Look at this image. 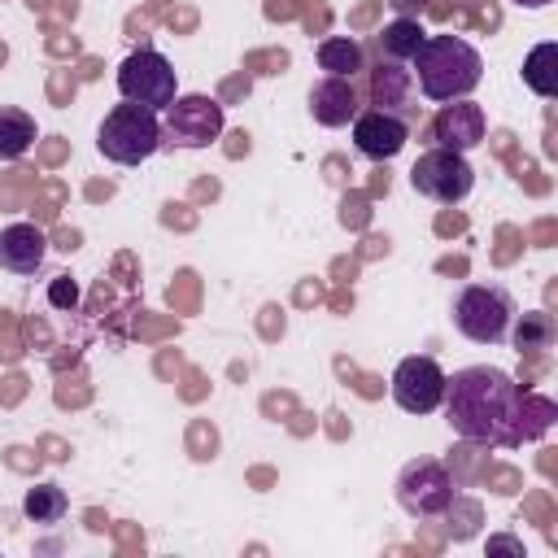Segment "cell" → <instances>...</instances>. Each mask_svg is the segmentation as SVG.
Here are the masks:
<instances>
[{"label": "cell", "mask_w": 558, "mask_h": 558, "mask_svg": "<svg viewBox=\"0 0 558 558\" xmlns=\"http://www.w3.org/2000/svg\"><path fill=\"white\" fill-rule=\"evenodd\" d=\"M519 405H523V384L501 366H462L445 375V397H440L445 423L453 427V436L471 445H497V449L523 445Z\"/></svg>", "instance_id": "obj_1"}, {"label": "cell", "mask_w": 558, "mask_h": 558, "mask_svg": "<svg viewBox=\"0 0 558 558\" xmlns=\"http://www.w3.org/2000/svg\"><path fill=\"white\" fill-rule=\"evenodd\" d=\"M410 74H414V87L423 100L449 105V100H462L480 87L484 57L462 35H427L418 44V52L410 57Z\"/></svg>", "instance_id": "obj_2"}, {"label": "cell", "mask_w": 558, "mask_h": 558, "mask_svg": "<svg viewBox=\"0 0 558 558\" xmlns=\"http://www.w3.org/2000/svg\"><path fill=\"white\" fill-rule=\"evenodd\" d=\"M161 144H166V140H161V118H157L153 109H144V105H131V100L113 105V109L100 118V126H96V148H100V157L113 161V166H140V161H148Z\"/></svg>", "instance_id": "obj_3"}, {"label": "cell", "mask_w": 558, "mask_h": 558, "mask_svg": "<svg viewBox=\"0 0 558 558\" xmlns=\"http://www.w3.org/2000/svg\"><path fill=\"white\" fill-rule=\"evenodd\" d=\"M449 314H453V327L471 344H501L510 331V318L519 310H514V296L506 283H462L453 292Z\"/></svg>", "instance_id": "obj_4"}, {"label": "cell", "mask_w": 558, "mask_h": 558, "mask_svg": "<svg viewBox=\"0 0 558 558\" xmlns=\"http://www.w3.org/2000/svg\"><path fill=\"white\" fill-rule=\"evenodd\" d=\"M453 497H458V484L440 458H414L397 475V506L410 519H440L453 510Z\"/></svg>", "instance_id": "obj_5"}, {"label": "cell", "mask_w": 558, "mask_h": 558, "mask_svg": "<svg viewBox=\"0 0 558 558\" xmlns=\"http://www.w3.org/2000/svg\"><path fill=\"white\" fill-rule=\"evenodd\" d=\"M118 96L161 113L179 96V74H174V65L157 48H140V52H131L118 65Z\"/></svg>", "instance_id": "obj_6"}, {"label": "cell", "mask_w": 558, "mask_h": 558, "mask_svg": "<svg viewBox=\"0 0 558 558\" xmlns=\"http://www.w3.org/2000/svg\"><path fill=\"white\" fill-rule=\"evenodd\" d=\"M410 187L436 205H458L471 196L475 187V166L466 161V153L453 148H427L414 166H410Z\"/></svg>", "instance_id": "obj_7"}, {"label": "cell", "mask_w": 558, "mask_h": 558, "mask_svg": "<svg viewBox=\"0 0 558 558\" xmlns=\"http://www.w3.org/2000/svg\"><path fill=\"white\" fill-rule=\"evenodd\" d=\"M222 105L214 96H174L166 105V122H161V140L174 148H209L222 135Z\"/></svg>", "instance_id": "obj_8"}, {"label": "cell", "mask_w": 558, "mask_h": 558, "mask_svg": "<svg viewBox=\"0 0 558 558\" xmlns=\"http://www.w3.org/2000/svg\"><path fill=\"white\" fill-rule=\"evenodd\" d=\"M440 397H445V371H440L436 357L414 353V357L397 362V371H392V401L405 414H432V410H440Z\"/></svg>", "instance_id": "obj_9"}, {"label": "cell", "mask_w": 558, "mask_h": 558, "mask_svg": "<svg viewBox=\"0 0 558 558\" xmlns=\"http://www.w3.org/2000/svg\"><path fill=\"white\" fill-rule=\"evenodd\" d=\"M349 126H353V148L371 161H392L410 144V122L388 109H357Z\"/></svg>", "instance_id": "obj_10"}, {"label": "cell", "mask_w": 558, "mask_h": 558, "mask_svg": "<svg viewBox=\"0 0 558 558\" xmlns=\"http://www.w3.org/2000/svg\"><path fill=\"white\" fill-rule=\"evenodd\" d=\"M488 131V118H484V105H475L471 96L462 100H449L436 109L432 118V144L436 148H453V153H471Z\"/></svg>", "instance_id": "obj_11"}, {"label": "cell", "mask_w": 558, "mask_h": 558, "mask_svg": "<svg viewBox=\"0 0 558 558\" xmlns=\"http://www.w3.org/2000/svg\"><path fill=\"white\" fill-rule=\"evenodd\" d=\"M414 96H418V87H414L410 65L379 57V65L371 70V100H375V109H388V113H401L405 122H414L418 118Z\"/></svg>", "instance_id": "obj_12"}, {"label": "cell", "mask_w": 558, "mask_h": 558, "mask_svg": "<svg viewBox=\"0 0 558 558\" xmlns=\"http://www.w3.org/2000/svg\"><path fill=\"white\" fill-rule=\"evenodd\" d=\"M44 257H48V240L35 222L0 227V270H9L17 279H31V275L44 270Z\"/></svg>", "instance_id": "obj_13"}, {"label": "cell", "mask_w": 558, "mask_h": 558, "mask_svg": "<svg viewBox=\"0 0 558 558\" xmlns=\"http://www.w3.org/2000/svg\"><path fill=\"white\" fill-rule=\"evenodd\" d=\"M310 113H314L318 126H349L357 118V87H353V78L323 74L310 87Z\"/></svg>", "instance_id": "obj_14"}, {"label": "cell", "mask_w": 558, "mask_h": 558, "mask_svg": "<svg viewBox=\"0 0 558 558\" xmlns=\"http://www.w3.org/2000/svg\"><path fill=\"white\" fill-rule=\"evenodd\" d=\"M314 57H318V70L323 74H336V78H353L366 65V48L353 35H327L314 48Z\"/></svg>", "instance_id": "obj_15"}, {"label": "cell", "mask_w": 558, "mask_h": 558, "mask_svg": "<svg viewBox=\"0 0 558 558\" xmlns=\"http://www.w3.org/2000/svg\"><path fill=\"white\" fill-rule=\"evenodd\" d=\"M35 135H39V126H35V118H31L26 109H17V105H0V161H17V157H26L31 144H35Z\"/></svg>", "instance_id": "obj_16"}, {"label": "cell", "mask_w": 558, "mask_h": 558, "mask_svg": "<svg viewBox=\"0 0 558 558\" xmlns=\"http://www.w3.org/2000/svg\"><path fill=\"white\" fill-rule=\"evenodd\" d=\"M523 83H527L541 100H554V96H558V44H554V39L536 44V48L523 57Z\"/></svg>", "instance_id": "obj_17"}, {"label": "cell", "mask_w": 558, "mask_h": 558, "mask_svg": "<svg viewBox=\"0 0 558 558\" xmlns=\"http://www.w3.org/2000/svg\"><path fill=\"white\" fill-rule=\"evenodd\" d=\"M423 39H427V31H423L418 17H392V22L379 31V57H388V61H405V65H410V57L418 52Z\"/></svg>", "instance_id": "obj_18"}, {"label": "cell", "mask_w": 558, "mask_h": 558, "mask_svg": "<svg viewBox=\"0 0 558 558\" xmlns=\"http://www.w3.org/2000/svg\"><path fill=\"white\" fill-rule=\"evenodd\" d=\"M65 510H70V497H65V488L61 484H31L26 493H22V514L31 519V523H61L65 519Z\"/></svg>", "instance_id": "obj_19"}, {"label": "cell", "mask_w": 558, "mask_h": 558, "mask_svg": "<svg viewBox=\"0 0 558 558\" xmlns=\"http://www.w3.org/2000/svg\"><path fill=\"white\" fill-rule=\"evenodd\" d=\"M554 336H558V327H554V318H549L545 310L514 314V318H510V331H506V340H510L519 353H523V349H549Z\"/></svg>", "instance_id": "obj_20"}, {"label": "cell", "mask_w": 558, "mask_h": 558, "mask_svg": "<svg viewBox=\"0 0 558 558\" xmlns=\"http://www.w3.org/2000/svg\"><path fill=\"white\" fill-rule=\"evenodd\" d=\"M549 423H554V405L545 397H527L523 392V405H519V432H523V440H536Z\"/></svg>", "instance_id": "obj_21"}, {"label": "cell", "mask_w": 558, "mask_h": 558, "mask_svg": "<svg viewBox=\"0 0 558 558\" xmlns=\"http://www.w3.org/2000/svg\"><path fill=\"white\" fill-rule=\"evenodd\" d=\"M48 305L61 310V314H70V310L78 305V283H74L70 275H57V279L48 283Z\"/></svg>", "instance_id": "obj_22"}, {"label": "cell", "mask_w": 558, "mask_h": 558, "mask_svg": "<svg viewBox=\"0 0 558 558\" xmlns=\"http://www.w3.org/2000/svg\"><path fill=\"white\" fill-rule=\"evenodd\" d=\"M514 554V558H523V541H514V536H488V554Z\"/></svg>", "instance_id": "obj_23"}, {"label": "cell", "mask_w": 558, "mask_h": 558, "mask_svg": "<svg viewBox=\"0 0 558 558\" xmlns=\"http://www.w3.org/2000/svg\"><path fill=\"white\" fill-rule=\"evenodd\" d=\"M423 4H427V0H388V9H392L397 17H418Z\"/></svg>", "instance_id": "obj_24"}, {"label": "cell", "mask_w": 558, "mask_h": 558, "mask_svg": "<svg viewBox=\"0 0 558 558\" xmlns=\"http://www.w3.org/2000/svg\"><path fill=\"white\" fill-rule=\"evenodd\" d=\"M510 4H519V9H549L554 0H510Z\"/></svg>", "instance_id": "obj_25"}]
</instances>
